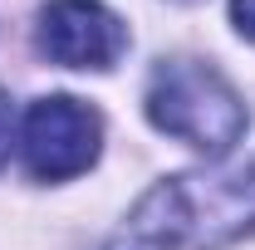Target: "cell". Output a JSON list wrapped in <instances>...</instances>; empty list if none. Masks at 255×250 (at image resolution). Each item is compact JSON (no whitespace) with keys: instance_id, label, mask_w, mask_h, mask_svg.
<instances>
[{"instance_id":"cell-1","label":"cell","mask_w":255,"mask_h":250,"mask_svg":"<svg viewBox=\"0 0 255 250\" xmlns=\"http://www.w3.org/2000/svg\"><path fill=\"white\" fill-rule=\"evenodd\" d=\"M255 231V152L157 182L132 206V236L157 250H221Z\"/></svg>"},{"instance_id":"cell-2","label":"cell","mask_w":255,"mask_h":250,"mask_svg":"<svg viewBox=\"0 0 255 250\" xmlns=\"http://www.w3.org/2000/svg\"><path fill=\"white\" fill-rule=\"evenodd\" d=\"M147 118L206 157H226L246 132V103L211 64L162 59L147 79Z\"/></svg>"},{"instance_id":"cell-3","label":"cell","mask_w":255,"mask_h":250,"mask_svg":"<svg viewBox=\"0 0 255 250\" xmlns=\"http://www.w3.org/2000/svg\"><path fill=\"white\" fill-rule=\"evenodd\" d=\"M98 142H103V123L89 103L69 94L39 98L30 113H25V127H20V152H25V167L39 182H64V177H79L89 172L98 157Z\"/></svg>"},{"instance_id":"cell-4","label":"cell","mask_w":255,"mask_h":250,"mask_svg":"<svg viewBox=\"0 0 255 250\" xmlns=\"http://www.w3.org/2000/svg\"><path fill=\"white\" fill-rule=\"evenodd\" d=\"M128 49L123 20L98 0H54L39 10V54L64 69H113Z\"/></svg>"},{"instance_id":"cell-5","label":"cell","mask_w":255,"mask_h":250,"mask_svg":"<svg viewBox=\"0 0 255 250\" xmlns=\"http://www.w3.org/2000/svg\"><path fill=\"white\" fill-rule=\"evenodd\" d=\"M10 147H15V108H10V98L0 94V167H5Z\"/></svg>"},{"instance_id":"cell-6","label":"cell","mask_w":255,"mask_h":250,"mask_svg":"<svg viewBox=\"0 0 255 250\" xmlns=\"http://www.w3.org/2000/svg\"><path fill=\"white\" fill-rule=\"evenodd\" d=\"M231 20L246 39H255V0H231Z\"/></svg>"},{"instance_id":"cell-7","label":"cell","mask_w":255,"mask_h":250,"mask_svg":"<svg viewBox=\"0 0 255 250\" xmlns=\"http://www.w3.org/2000/svg\"><path fill=\"white\" fill-rule=\"evenodd\" d=\"M108 250H128V246H108Z\"/></svg>"}]
</instances>
